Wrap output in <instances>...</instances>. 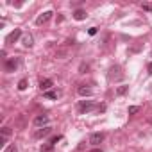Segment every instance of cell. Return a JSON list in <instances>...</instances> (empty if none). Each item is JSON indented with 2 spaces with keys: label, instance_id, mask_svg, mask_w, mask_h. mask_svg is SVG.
Listing matches in <instances>:
<instances>
[{
  "label": "cell",
  "instance_id": "cell-5",
  "mask_svg": "<svg viewBox=\"0 0 152 152\" xmlns=\"http://www.w3.org/2000/svg\"><path fill=\"white\" fill-rule=\"evenodd\" d=\"M50 132H52V127H50V125H47V127H39L38 131H34V134H32V136H34L36 140H39V138H43V136H48Z\"/></svg>",
  "mask_w": 152,
  "mask_h": 152
},
{
  "label": "cell",
  "instance_id": "cell-1",
  "mask_svg": "<svg viewBox=\"0 0 152 152\" xmlns=\"http://www.w3.org/2000/svg\"><path fill=\"white\" fill-rule=\"evenodd\" d=\"M99 106H95L91 100H81L79 102V106H77V109H79V113H90V111H93V109H97Z\"/></svg>",
  "mask_w": 152,
  "mask_h": 152
},
{
  "label": "cell",
  "instance_id": "cell-7",
  "mask_svg": "<svg viewBox=\"0 0 152 152\" xmlns=\"http://www.w3.org/2000/svg\"><path fill=\"white\" fill-rule=\"evenodd\" d=\"M52 15H54L52 11H45L43 15H39V16L36 18V23H38V25H43V23H47V22L52 18Z\"/></svg>",
  "mask_w": 152,
  "mask_h": 152
},
{
  "label": "cell",
  "instance_id": "cell-23",
  "mask_svg": "<svg viewBox=\"0 0 152 152\" xmlns=\"http://www.w3.org/2000/svg\"><path fill=\"white\" fill-rule=\"evenodd\" d=\"M90 34H91V36H93V34H97V29H95V27H91V29H90Z\"/></svg>",
  "mask_w": 152,
  "mask_h": 152
},
{
  "label": "cell",
  "instance_id": "cell-13",
  "mask_svg": "<svg viewBox=\"0 0 152 152\" xmlns=\"http://www.w3.org/2000/svg\"><path fill=\"white\" fill-rule=\"evenodd\" d=\"M73 18H75V20H84V18H86V11H83V9H77V11L73 13Z\"/></svg>",
  "mask_w": 152,
  "mask_h": 152
},
{
  "label": "cell",
  "instance_id": "cell-21",
  "mask_svg": "<svg viewBox=\"0 0 152 152\" xmlns=\"http://www.w3.org/2000/svg\"><path fill=\"white\" fill-rule=\"evenodd\" d=\"M61 140H63V136H61V134H57V136H54V138H52V140H50L48 143H52V145H56V143H57V141H61Z\"/></svg>",
  "mask_w": 152,
  "mask_h": 152
},
{
  "label": "cell",
  "instance_id": "cell-12",
  "mask_svg": "<svg viewBox=\"0 0 152 152\" xmlns=\"http://www.w3.org/2000/svg\"><path fill=\"white\" fill-rule=\"evenodd\" d=\"M127 90H129V86L122 84V86H118V88H116V91H115V93H116V97H122V95H125V93H127Z\"/></svg>",
  "mask_w": 152,
  "mask_h": 152
},
{
  "label": "cell",
  "instance_id": "cell-9",
  "mask_svg": "<svg viewBox=\"0 0 152 152\" xmlns=\"http://www.w3.org/2000/svg\"><path fill=\"white\" fill-rule=\"evenodd\" d=\"M54 86V83L50 81V79H43L41 83H39V88H41V91L45 93V91H50V88Z\"/></svg>",
  "mask_w": 152,
  "mask_h": 152
},
{
  "label": "cell",
  "instance_id": "cell-17",
  "mask_svg": "<svg viewBox=\"0 0 152 152\" xmlns=\"http://www.w3.org/2000/svg\"><path fill=\"white\" fill-rule=\"evenodd\" d=\"M18 90H20V91H23V90H27V79H22V81L18 83Z\"/></svg>",
  "mask_w": 152,
  "mask_h": 152
},
{
  "label": "cell",
  "instance_id": "cell-16",
  "mask_svg": "<svg viewBox=\"0 0 152 152\" xmlns=\"http://www.w3.org/2000/svg\"><path fill=\"white\" fill-rule=\"evenodd\" d=\"M141 7H143V11H147V13H152V2H143Z\"/></svg>",
  "mask_w": 152,
  "mask_h": 152
},
{
  "label": "cell",
  "instance_id": "cell-2",
  "mask_svg": "<svg viewBox=\"0 0 152 152\" xmlns=\"http://www.w3.org/2000/svg\"><path fill=\"white\" fill-rule=\"evenodd\" d=\"M18 66H20V59H18V57H11V59H7V61H6L4 70H6V72H15Z\"/></svg>",
  "mask_w": 152,
  "mask_h": 152
},
{
  "label": "cell",
  "instance_id": "cell-19",
  "mask_svg": "<svg viewBox=\"0 0 152 152\" xmlns=\"http://www.w3.org/2000/svg\"><path fill=\"white\" fill-rule=\"evenodd\" d=\"M4 152H18V148H16L15 143H11V145H7V147L4 148Z\"/></svg>",
  "mask_w": 152,
  "mask_h": 152
},
{
  "label": "cell",
  "instance_id": "cell-11",
  "mask_svg": "<svg viewBox=\"0 0 152 152\" xmlns=\"http://www.w3.org/2000/svg\"><path fill=\"white\" fill-rule=\"evenodd\" d=\"M77 91H79V95H81V97H91V95H93V90H91V88H88V86H79V90H77Z\"/></svg>",
  "mask_w": 152,
  "mask_h": 152
},
{
  "label": "cell",
  "instance_id": "cell-15",
  "mask_svg": "<svg viewBox=\"0 0 152 152\" xmlns=\"http://www.w3.org/2000/svg\"><path fill=\"white\" fill-rule=\"evenodd\" d=\"M45 97L50 99V100H54V99H57V91H52V90L50 91H45Z\"/></svg>",
  "mask_w": 152,
  "mask_h": 152
},
{
  "label": "cell",
  "instance_id": "cell-14",
  "mask_svg": "<svg viewBox=\"0 0 152 152\" xmlns=\"http://www.w3.org/2000/svg\"><path fill=\"white\" fill-rule=\"evenodd\" d=\"M41 152H54V145L52 143H45L41 147Z\"/></svg>",
  "mask_w": 152,
  "mask_h": 152
},
{
  "label": "cell",
  "instance_id": "cell-24",
  "mask_svg": "<svg viewBox=\"0 0 152 152\" xmlns=\"http://www.w3.org/2000/svg\"><path fill=\"white\" fill-rule=\"evenodd\" d=\"M88 152H102L100 148H93V150H88Z\"/></svg>",
  "mask_w": 152,
  "mask_h": 152
},
{
  "label": "cell",
  "instance_id": "cell-6",
  "mask_svg": "<svg viewBox=\"0 0 152 152\" xmlns=\"http://www.w3.org/2000/svg\"><path fill=\"white\" fill-rule=\"evenodd\" d=\"M104 138H106L104 132H93V134L90 136V143H91V145H100V143L104 141Z\"/></svg>",
  "mask_w": 152,
  "mask_h": 152
},
{
  "label": "cell",
  "instance_id": "cell-18",
  "mask_svg": "<svg viewBox=\"0 0 152 152\" xmlns=\"http://www.w3.org/2000/svg\"><path fill=\"white\" fill-rule=\"evenodd\" d=\"M9 136H11V129H9V127H4V129H2V138L7 140Z\"/></svg>",
  "mask_w": 152,
  "mask_h": 152
},
{
  "label": "cell",
  "instance_id": "cell-3",
  "mask_svg": "<svg viewBox=\"0 0 152 152\" xmlns=\"http://www.w3.org/2000/svg\"><path fill=\"white\" fill-rule=\"evenodd\" d=\"M20 38H23V32H22L20 29H15V31L6 38V43H7V45H13V43H15V41H18Z\"/></svg>",
  "mask_w": 152,
  "mask_h": 152
},
{
  "label": "cell",
  "instance_id": "cell-20",
  "mask_svg": "<svg viewBox=\"0 0 152 152\" xmlns=\"http://www.w3.org/2000/svg\"><path fill=\"white\" fill-rule=\"evenodd\" d=\"M138 111H140V107H138V106H131V107L127 109V113H129V115H136Z\"/></svg>",
  "mask_w": 152,
  "mask_h": 152
},
{
  "label": "cell",
  "instance_id": "cell-8",
  "mask_svg": "<svg viewBox=\"0 0 152 152\" xmlns=\"http://www.w3.org/2000/svg\"><path fill=\"white\" fill-rule=\"evenodd\" d=\"M109 81H113V79H122V73H120V66H113L111 70H109Z\"/></svg>",
  "mask_w": 152,
  "mask_h": 152
},
{
  "label": "cell",
  "instance_id": "cell-25",
  "mask_svg": "<svg viewBox=\"0 0 152 152\" xmlns=\"http://www.w3.org/2000/svg\"><path fill=\"white\" fill-rule=\"evenodd\" d=\"M150 122H152V120H150Z\"/></svg>",
  "mask_w": 152,
  "mask_h": 152
},
{
  "label": "cell",
  "instance_id": "cell-10",
  "mask_svg": "<svg viewBox=\"0 0 152 152\" xmlns=\"http://www.w3.org/2000/svg\"><path fill=\"white\" fill-rule=\"evenodd\" d=\"M22 43H23V47L31 48V47L34 45V38H32L31 34H23V38H22Z\"/></svg>",
  "mask_w": 152,
  "mask_h": 152
},
{
  "label": "cell",
  "instance_id": "cell-22",
  "mask_svg": "<svg viewBox=\"0 0 152 152\" xmlns=\"http://www.w3.org/2000/svg\"><path fill=\"white\" fill-rule=\"evenodd\" d=\"M147 72L152 75V63H148V64H147Z\"/></svg>",
  "mask_w": 152,
  "mask_h": 152
},
{
  "label": "cell",
  "instance_id": "cell-4",
  "mask_svg": "<svg viewBox=\"0 0 152 152\" xmlns=\"http://www.w3.org/2000/svg\"><path fill=\"white\" fill-rule=\"evenodd\" d=\"M32 124H34L36 127H47V125H48V115H45V113H43V115H38Z\"/></svg>",
  "mask_w": 152,
  "mask_h": 152
}]
</instances>
